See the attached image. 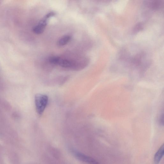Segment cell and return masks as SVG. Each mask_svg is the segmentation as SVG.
<instances>
[{
    "label": "cell",
    "instance_id": "cell-6",
    "mask_svg": "<svg viewBox=\"0 0 164 164\" xmlns=\"http://www.w3.org/2000/svg\"><path fill=\"white\" fill-rule=\"evenodd\" d=\"M162 5L161 1H153L149 3V7L154 9L159 8L161 7Z\"/></svg>",
    "mask_w": 164,
    "mask_h": 164
},
{
    "label": "cell",
    "instance_id": "cell-4",
    "mask_svg": "<svg viewBox=\"0 0 164 164\" xmlns=\"http://www.w3.org/2000/svg\"><path fill=\"white\" fill-rule=\"evenodd\" d=\"M164 145L163 144L157 151L154 158L155 164H159L161 161L164 155Z\"/></svg>",
    "mask_w": 164,
    "mask_h": 164
},
{
    "label": "cell",
    "instance_id": "cell-1",
    "mask_svg": "<svg viewBox=\"0 0 164 164\" xmlns=\"http://www.w3.org/2000/svg\"><path fill=\"white\" fill-rule=\"evenodd\" d=\"M49 101L48 97L42 94H37L35 96V103L38 114L42 115L44 112Z\"/></svg>",
    "mask_w": 164,
    "mask_h": 164
},
{
    "label": "cell",
    "instance_id": "cell-7",
    "mask_svg": "<svg viewBox=\"0 0 164 164\" xmlns=\"http://www.w3.org/2000/svg\"><path fill=\"white\" fill-rule=\"evenodd\" d=\"M143 25L141 23H138V24L135 27L134 29L135 31H138L141 30V29L142 28Z\"/></svg>",
    "mask_w": 164,
    "mask_h": 164
},
{
    "label": "cell",
    "instance_id": "cell-5",
    "mask_svg": "<svg viewBox=\"0 0 164 164\" xmlns=\"http://www.w3.org/2000/svg\"><path fill=\"white\" fill-rule=\"evenodd\" d=\"M71 37L68 35H66L61 37L57 42V44L60 46H63L67 45L71 39Z\"/></svg>",
    "mask_w": 164,
    "mask_h": 164
},
{
    "label": "cell",
    "instance_id": "cell-3",
    "mask_svg": "<svg viewBox=\"0 0 164 164\" xmlns=\"http://www.w3.org/2000/svg\"><path fill=\"white\" fill-rule=\"evenodd\" d=\"M73 155L79 160L88 164H98V162L93 158L86 155L74 149L71 150Z\"/></svg>",
    "mask_w": 164,
    "mask_h": 164
},
{
    "label": "cell",
    "instance_id": "cell-2",
    "mask_svg": "<svg viewBox=\"0 0 164 164\" xmlns=\"http://www.w3.org/2000/svg\"><path fill=\"white\" fill-rule=\"evenodd\" d=\"M55 15V13L53 12H51L46 15L38 24L33 28V31L34 33L37 34H40L43 33L47 25L49 20Z\"/></svg>",
    "mask_w": 164,
    "mask_h": 164
}]
</instances>
